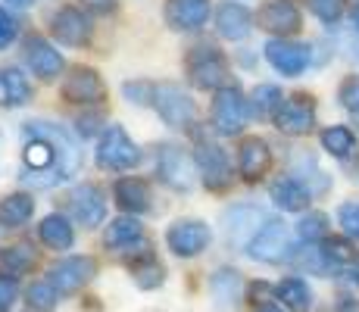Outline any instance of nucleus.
<instances>
[{"instance_id": "obj_11", "label": "nucleus", "mask_w": 359, "mask_h": 312, "mask_svg": "<svg viewBox=\"0 0 359 312\" xmlns=\"http://www.w3.org/2000/svg\"><path fill=\"white\" fill-rule=\"evenodd\" d=\"M266 60L275 72L287 75V79H297V75L306 72L309 66V44H300V41H287V38H272L266 41Z\"/></svg>"}, {"instance_id": "obj_36", "label": "nucleus", "mask_w": 359, "mask_h": 312, "mask_svg": "<svg viewBox=\"0 0 359 312\" xmlns=\"http://www.w3.org/2000/svg\"><path fill=\"white\" fill-rule=\"evenodd\" d=\"M122 97L135 107H154L156 103V85L154 81H144V79H135V81H126L122 85Z\"/></svg>"}, {"instance_id": "obj_2", "label": "nucleus", "mask_w": 359, "mask_h": 312, "mask_svg": "<svg viewBox=\"0 0 359 312\" xmlns=\"http://www.w3.org/2000/svg\"><path fill=\"white\" fill-rule=\"evenodd\" d=\"M247 116H250V97H244L238 88H219L212 97V109H210V125L216 135L234 137L244 131Z\"/></svg>"}, {"instance_id": "obj_40", "label": "nucleus", "mask_w": 359, "mask_h": 312, "mask_svg": "<svg viewBox=\"0 0 359 312\" xmlns=\"http://www.w3.org/2000/svg\"><path fill=\"white\" fill-rule=\"evenodd\" d=\"M16 38H19L16 19L10 16V10H4V6H0V50H6V47H10Z\"/></svg>"}, {"instance_id": "obj_49", "label": "nucleus", "mask_w": 359, "mask_h": 312, "mask_svg": "<svg viewBox=\"0 0 359 312\" xmlns=\"http://www.w3.org/2000/svg\"><path fill=\"white\" fill-rule=\"evenodd\" d=\"M353 25H356V32H359V10L353 13Z\"/></svg>"}, {"instance_id": "obj_22", "label": "nucleus", "mask_w": 359, "mask_h": 312, "mask_svg": "<svg viewBox=\"0 0 359 312\" xmlns=\"http://www.w3.org/2000/svg\"><path fill=\"white\" fill-rule=\"evenodd\" d=\"M272 165V147L262 137H244L238 147V172L244 182H259Z\"/></svg>"}, {"instance_id": "obj_39", "label": "nucleus", "mask_w": 359, "mask_h": 312, "mask_svg": "<svg viewBox=\"0 0 359 312\" xmlns=\"http://www.w3.org/2000/svg\"><path fill=\"white\" fill-rule=\"evenodd\" d=\"M337 219H341L344 231L359 240V203H344L341 210H337Z\"/></svg>"}, {"instance_id": "obj_23", "label": "nucleus", "mask_w": 359, "mask_h": 312, "mask_svg": "<svg viewBox=\"0 0 359 312\" xmlns=\"http://www.w3.org/2000/svg\"><path fill=\"white\" fill-rule=\"evenodd\" d=\"M34 97V88L29 81V75L19 66H0V107L4 109H16L25 107Z\"/></svg>"}, {"instance_id": "obj_32", "label": "nucleus", "mask_w": 359, "mask_h": 312, "mask_svg": "<svg viewBox=\"0 0 359 312\" xmlns=\"http://www.w3.org/2000/svg\"><path fill=\"white\" fill-rule=\"evenodd\" d=\"M322 147L337 159H350L356 154V135L347 125H331V128L322 131Z\"/></svg>"}, {"instance_id": "obj_33", "label": "nucleus", "mask_w": 359, "mask_h": 312, "mask_svg": "<svg viewBox=\"0 0 359 312\" xmlns=\"http://www.w3.org/2000/svg\"><path fill=\"white\" fill-rule=\"evenodd\" d=\"M57 300H60V290L50 278H38L25 290V303H29L32 312H53L57 309Z\"/></svg>"}, {"instance_id": "obj_28", "label": "nucleus", "mask_w": 359, "mask_h": 312, "mask_svg": "<svg viewBox=\"0 0 359 312\" xmlns=\"http://www.w3.org/2000/svg\"><path fill=\"white\" fill-rule=\"evenodd\" d=\"M210 294L219 309H231L244 297V281H241V275L234 269H216L210 278Z\"/></svg>"}, {"instance_id": "obj_38", "label": "nucleus", "mask_w": 359, "mask_h": 312, "mask_svg": "<svg viewBox=\"0 0 359 312\" xmlns=\"http://www.w3.org/2000/svg\"><path fill=\"white\" fill-rule=\"evenodd\" d=\"M306 4L322 22H337L344 16V0H306Z\"/></svg>"}, {"instance_id": "obj_48", "label": "nucleus", "mask_w": 359, "mask_h": 312, "mask_svg": "<svg viewBox=\"0 0 359 312\" xmlns=\"http://www.w3.org/2000/svg\"><path fill=\"white\" fill-rule=\"evenodd\" d=\"M10 6H16V10H29V6L34 4V0H6Z\"/></svg>"}, {"instance_id": "obj_1", "label": "nucleus", "mask_w": 359, "mask_h": 312, "mask_svg": "<svg viewBox=\"0 0 359 312\" xmlns=\"http://www.w3.org/2000/svg\"><path fill=\"white\" fill-rule=\"evenodd\" d=\"M29 144L22 150V182L29 187H57L81 169L79 137L69 125L29 122Z\"/></svg>"}, {"instance_id": "obj_8", "label": "nucleus", "mask_w": 359, "mask_h": 312, "mask_svg": "<svg viewBox=\"0 0 359 312\" xmlns=\"http://www.w3.org/2000/svg\"><path fill=\"white\" fill-rule=\"evenodd\" d=\"M247 256L257 262H285L291 256V231L287 222L266 219V225L257 231V238L247 244Z\"/></svg>"}, {"instance_id": "obj_24", "label": "nucleus", "mask_w": 359, "mask_h": 312, "mask_svg": "<svg viewBox=\"0 0 359 312\" xmlns=\"http://www.w3.org/2000/svg\"><path fill=\"white\" fill-rule=\"evenodd\" d=\"M113 197L119 203V210L131 212V216L150 212V206H154V194H150V184L144 178H119L113 184Z\"/></svg>"}, {"instance_id": "obj_20", "label": "nucleus", "mask_w": 359, "mask_h": 312, "mask_svg": "<svg viewBox=\"0 0 359 312\" xmlns=\"http://www.w3.org/2000/svg\"><path fill=\"white\" fill-rule=\"evenodd\" d=\"M275 125L285 135H306L316 125V103L309 100L306 94H297L291 100H285V107L275 116Z\"/></svg>"}, {"instance_id": "obj_31", "label": "nucleus", "mask_w": 359, "mask_h": 312, "mask_svg": "<svg viewBox=\"0 0 359 312\" xmlns=\"http://www.w3.org/2000/svg\"><path fill=\"white\" fill-rule=\"evenodd\" d=\"M281 107H285V94H281L278 85H257L250 91V109L259 119H269V116L275 119Z\"/></svg>"}, {"instance_id": "obj_9", "label": "nucleus", "mask_w": 359, "mask_h": 312, "mask_svg": "<svg viewBox=\"0 0 359 312\" xmlns=\"http://www.w3.org/2000/svg\"><path fill=\"white\" fill-rule=\"evenodd\" d=\"M154 109L169 128H188L197 122V103L182 85H156V103Z\"/></svg>"}, {"instance_id": "obj_6", "label": "nucleus", "mask_w": 359, "mask_h": 312, "mask_svg": "<svg viewBox=\"0 0 359 312\" xmlns=\"http://www.w3.org/2000/svg\"><path fill=\"white\" fill-rule=\"evenodd\" d=\"M210 244H212V231H210V225L200 219H178L165 228V247H169V253L178 256V259L200 256Z\"/></svg>"}, {"instance_id": "obj_7", "label": "nucleus", "mask_w": 359, "mask_h": 312, "mask_svg": "<svg viewBox=\"0 0 359 312\" xmlns=\"http://www.w3.org/2000/svg\"><path fill=\"white\" fill-rule=\"evenodd\" d=\"M103 244H107V250H113V253L126 256V259H131V256H137V259L150 256V244H147V238H144V225L135 216H116L107 225V231H103Z\"/></svg>"}, {"instance_id": "obj_42", "label": "nucleus", "mask_w": 359, "mask_h": 312, "mask_svg": "<svg viewBox=\"0 0 359 312\" xmlns=\"http://www.w3.org/2000/svg\"><path fill=\"white\" fill-rule=\"evenodd\" d=\"M16 297H19V284L0 275V312H10V306L16 303Z\"/></svg>"}, {"instance_id": "obj_43", "label": "nucleus", "mask_w": 359, "mask_h": 312, "mask_svg": "<svg viewBox=\"0 0 359 312\" xmlns=\"http://www.w3.org/2000/svg\"><path fill=\"white\" fill-rule=\"evenodd\" d=\"M85 4V10H91L94 16H109V13L116 10V0H81Z\"/></svg>"}, {"instance_id": "obj_45", "label": "nucleus", "mask_w": 359, "mask_h": 312, "mask_svg": "<svg viewBox=\"0 0 359 312\" xmlns=\"http://www.w3.org/2000/svg\"><path fill=\"white\" fill-rule=\"evenodd\" d=\"M100 128V116H81L79 119V131L81 135H94Z\"/></svg>"}, {"instance_id": "obj_21", "label": "nucleus", "mask_w": 359, "mask_h": 312, "mask_svg": "<svg viewBox=\"0 0 359 312\" xmlns=\"http://www.w3.org/2000/svg\"><path fill=\"white\" fill-rule=\"evenodd\" d=\"M212 19H216L219 38H225V41H244L247 34L253 32V13L247 10L244 4H238V0L219 4V10Z\"/></svg>"}, {"instance_id": "obj_12", "label": "nucleus", "mask_w": 359, "mask_h": 312, "mask_svg": "<svg viewBox=\"0 0 359 312\" xmlns=\"http://www.w3.org/2000/svg\"><path fill=\"white\" fill-rule=\"evenodd\" d=\"M197 172L210 191H225L231 184V156L219 144H197L194 147Z\"/></svg>"}, {"instance_id": "obj_26", "label": "nucleus", "mask_w": 359, "mask_h": 312, "mask_svg": "<svg viewBox=\"0 0 359 312\" xmlns=\"http://www.w3.org/2000/svg\"><path fill=\"white\" fill-rule=\"evenodd\" d=\"M272 200L285 212H303L309 206V200H313V191L303 182H297L294 175H285L272 184Z\"/></svg>"}, {"instance_id": "obj_35", "label": "nucleus", "mask_w": 359, "mask_h": 312, "mask_svg": "<svg viewBox=\"0 0 359 312\" xmlns=\"http://www.w3.org/2000/svg\"><path fill=\"white\" fill-rule=\"evenodd\" d=\"M328 234V216L325 212H306L297 225V238L306 240V244H316V240H325Z\"/></svg>"}, {"instance_id": "obj_30", "label": "nucleus", "mask_w": 359, "mask_h": 312, "mask_svg": "<svg viewBox=\"0 0 359 312\" xmlns=\"http://www.w3.org/2000/svg\"><path fill=\"white\" fill-rule=\"evenodd\" d=\"M34 216V200L29 194H10L0 200V228H22Z\"/></svg>"}, {"instance_id": "obj_4", "label": "nucleus", "mask_w": 359, "mask_h": 312, "mask_svg": "<svg viewBox=\"0 0 359 312\" xmlns=\"http://www.w3.org/2000/svg\"><path fill=\"white\" fill-rule=\"evenodd\" d=\"M97 163L107 172H128L141 163V147L122 125H107L97 141Z\"/></svg>"}, {"instance_id": "obj_14", "label": "nucleus", "mask_w": 359, "mask_h": 312, "mask_svg": "<svg viewBox=\"0 0 359 312\" xmlns=\"http://www.w3.org/2000/svg\"><path fill=\"white\" fill-rule=\"evenodd\" d=\"M69 216L79 225L94 228L107 219V197L97 184H75L69 191Z\"/></svg>"}, {"instance_id": "obj_41", "label": "nucleus", "mask_w": 359, "mask_h": 312, "mask_svg": "<svg viewBox=\"0 0 359 312\" xmlns=\"http://www.w3.org/2000/svg\"><path fill=\"white\" fill-rule=\"evenodd\" d=\"M341 103L350 113H359V79H347L341 85Z\"/></svg>"}, {"instance_id": "obj_13", "label": "nucleus", "mask_w": 359, "mask_h": 312, "mask_svg": "<svg viewBox=\"0 0 359 312\" xmlns=\"http://www.w3.org/2000/svg\"><path fill=\"white\" fill-rule=\"evenodd\" d=\"M25 62L41 81H57L60 75H66V60L50 41H44L41 34H29L25 38Z\"/></svg>"}, {"instance_id": "obj_10", "label": "nucleus", "mask_w": 359, "mask_h": 312, "mask_svg": "<svg viewBox=\"0 0 359 312\" xmlns=\"http://www.w3.org/2000/svg\"><path fill=\"white\" fill-rule=\"evenodd\" d=\"M63 100L75 107H94V103L107 100V85H103L100 72L91 66H72L63 81Z\"/></svg>"}, {"instance_id": "obj_19", "label": "nucleus", "mask_w": 359, "mask_h": 312, "mask_svg": "<svg viewBox=\"0 0 359 312\" xmlns=\"http://www.w3.org/2000/svg\"><path fill=\"white\" fill-rule=\"evenodd\" d=\"M257 19L262 29L272 32L275 38H287V34L300 32V25H303L300 10H297L291 0H269V4L259 6Z\"/></svg>"}, {"instance_id": "obj_37", "label": "nucleus", "mask_w": 359, "mask_h": 312, "mask_svg": "<svg viewBox=\"0 0 359 312\" xmlns=\"http://www.w3.org/2000/svg\"><path fill=\"white\" fill-rule=\"evenodd\" d=\"M322 256L331 262V266H347V262L356 259L353 253V244L344 238H325L322 240Z\"/></svg>"}, {"instance_id": "obj_29", "label": "nucleus", "mask_w": 359, "mask_h": 312, "mask_svg": "<svg viewBox=\"0 0 359 312\" xmlns=\"http://www.w3.org/2000/svg\"><path fill=\"white\" fill-rule=\"evenodd\" d=\"M275 297H278V303L287 312H309V306H313V290H309V284L303 278H297V275L278 281Z\"/></svg>"}, {"instance_id": "obj_17", "label": "nucleus", "mask_w": 359, "mask_h": 312, "mask_svg": "<svg viewBox=\"0 0 359 312\" xmlns=\"http://www.w3.org/2000/svg\"><path fill=\"white\" fill-rule=\"evenodd\" d=\"M50 32L60 44L66 47H85L91 41V19L79 10V6H60L50 19Z\"/></svg>"}, {"instance_id": "obj_34", "label": "nucleus", "mask_w": 359, "mask_h": 312, "mask_svg": "<svg viewBox=\"0 0 359 312\" xmlns=\"http://www.w3.org/2000/svg\"><path fill=\"white\" fill-rule=\"evenodd\" d=\"M131 272H135V284L144 290H154L163 284V266L154 259V256H141V259L131 266Z\"/></svg>"}, {"instance_id": "obj_46", "label": "nucleus", "mask_w": 359, "mask_h": 312, "mask_svg": "<svg viewBox=\"0 0 359 312\" xmlns=\"http://www.w3.org/2000/svg\"><path fill=\"white\" fill-rule=\"evenodd\" d=\"M337 312H359V303L356 300H347V303H341V306H337Z\"/></svg>"}, {"instance_id": "obj_27", "label": "nucleus", "mask_w": 359, "mask_h": 312, "mask_svg": "<svg viewBox=\"0 0 359 312\" xmlns=\"http://www.w3.org/2000/svg\"><path fill=\"white\" fill-rule=\"evenodd\" d=\"M38 266V250L32 244H10L0 250V275L4 278H22Z\"/></svg>"}, {"instance_id": "obj_25", "label": "nucleus", "mask_w": 359, "mask_h": 312, "mask_svg": "<svg viewBox=\"0 0 359 312\" xmlns=\"http://www.w3.org/2000/svg\"><path fill=\"white\" fill-rule=\"evenodd\" d=\"M38 238L44 240V247L50 250H72L75 244V228H72V219L63 216V212H50L38 222Z\"/></svg>"}, {"instance_id": "obj_5", "label": "nucleus", "mask_w": 359, "mask_h": 312, "mask_svg": "<svg viewBox=\"0 0 359 312\" xmlns=\"http://www.w3.org/2000/svg\"><path fill=\"white\" fill-rule=\"evenodd\" d=\"M184 66H188V81L197 91H219L225 75H229V62L212 44L194 47L188 53V60H184Z\"/></svg>"}, {"instance_id": "obj_44", "label": "nucleus", "mask_w": 359, "mask_h": 312, "mask_svg": "<svg viewBox=\"0 0 359 312\" xmlns=\"http://www.w3.org/2000/svg\"><path fill=\"white\" fill-rule=\"evenodd\" d=\"M250 297L259 303V306H266V303H269V297H275V287H269V284L257 281V284H250Z\"/></svg>"}, {"instance_id": "obj_3", "label": "nucleus", "mask_w": 359, "mask_h": 312, "mask_svg": "<svg viewBox=\"0 0 359 312\" xmlns=\"http://www.w3.org/2000/svg\"><path fill=\"white\" fill-rule=\"evenodd\" d=\"M156 175L163 178L172 191L188 194L197 182V159L182 147V144H160L156 147Z\"/></svg>"}, {"instance_id": "obj_16", "label": "nucleus", "mask_w": 359, "mask_h": 312, "mask_svg": "<svg viewBox=\"0 0 359 312\" xmlns=\"http://www.w3.org/2000/svg\"><path fill=\"white\" fill-rule=\"evenodd\" d=\"M225 225V238H229L231 247H244L257 238V231L266 225V212L259 206H231L229 212L222 216Z\"/></svg>"}, {"instance_id": "obj_15", "label": "nucleus", "mask_w": 359, "mask_h": 312, "mask_svg": "<svg viewBox=\"0 0 359 312\" xmlns=\"http://www.w3.org/2000/svg\"><path fill=\"white\" fill-rule=\"evenodd\" d=\"M97 275V262L91 256H66L50 269V281L57 284L60 294H79L88 281Z\"/></svg>"}, {"instance_id": "obj_18", "label": "nucleus", "mask_w": 359, "mask_h": 312, "mask_svg": "<svg viewBox=\"0 0 359 312\" xmlns=\"http://www.w3.org/2000/svg\"><path fill=\"white\" fill-rule=\"evenodd\" d=\"M210 13V0H165V25L172 32H200Z\"/></svg>"}, {"instance_id": "obj_47", "label": "nucleus", "mask_w": 359, "mask_h": 312, "mask_svg": "<svg viewBox=\"0 0 359 312\" xmlns=\"http://www.w3.org/2000/svg\"><path fill=\"white\" fill-rule=\"evenodd\" d=\"M257 312H287V309L278 306V303H266V306H257Z\"/></svg>"}]
</instances>
